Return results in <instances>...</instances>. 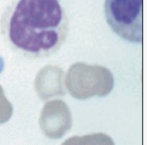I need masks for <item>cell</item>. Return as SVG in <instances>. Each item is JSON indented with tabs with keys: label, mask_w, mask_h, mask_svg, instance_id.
Here are the masks:
<instances>
[{
	"label": "cell",
	"mask_w": 147,
	"mask_h": 145,
	"mask_svg": "<svg viewBox=\"0 0 147 145\" xmlns=\"http://www.w3.org/2000/svg\"><path fill=\"white\" fill-rule=\"evenodd\" d=\"M69 21L59 0H18L3 16L1 32L16 54L29 60L55 54L67 40Z\"/></svg>",
	"instance_id": "obj_1"
},
{
	"label": "cell",
	"mask_w": 147,
	"mask_h": 145,
	"mask_svg": "<svg viewBox=\"0 0 147 145\" xmlns=\"http://www.w3.org/2000/svg\"><path fill=\"white\" fill-rule=\"evenodd\" d=\"M143 0H105L104 10L107 23L119 37L142 44Z\"/></svg>",
	"instance_id": "obj_2"
},
{
	"label": "cell",
	"mask_w": 147,
	"mask_h": 145,
	"mask_svg": "<svg viewBox=\"0 0 147 145\" xmlns=\"http://www.w3.org/2000/svg\"><path fill=\"white\" fill-rule=\"evenodd\" d=\"M3 65H4L3 60L2 57L0 56V73H1V71H3Z\"/></svg>",
	"instance_id": "obj_3"
}]
</instances>
